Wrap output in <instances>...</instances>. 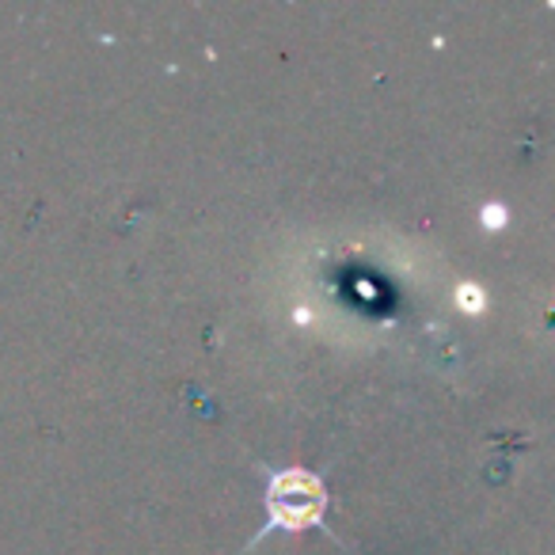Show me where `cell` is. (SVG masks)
<instances>
[{
  "mask_svg": "<svg viewBox=\"0 0 555 555\" xmlns=\"http://www.w3.org/2000/svg\"><path fill=\"white\" fill-rule=\"evenodd\" d=\"M262 472H267V525L247 540V547L240 555H251L270 532H301V529H324L335 544H347L327 525L332 494H327L320 472L309 468H262Z\"/></svg>",
  "mask_w": 555,
  "mask_h": 555,
  "instance_id": "6da1fadb",
  "label": "cell"
},
{
  "mask_svg": "<svg viewBox=\"0 0 555 555\" xmlns=\"http://www.w3.org/2000/svg\"><path fill=\"white\" fill-rule=\"evenodd\" d=\"M456 297H461L468 312H483V294H479L476 286H461V289H456Z\"/></svg>",
  "mask_w": 555,
  "mask_h": 555,
  "instance_id": "7a4b0ae2",
  "label": "cell"
},
{
  "mask_svg": "<svg viewBox=\"0 0 555 555\" xmlns=\"http://www.w3.org/2000/svg\"><path fill=\"white\" fill-rule=\"evenodd\" d=\"M506 221H509V217H506V209H502V206H487L483 209V224H487V229H502Z\"/></svg>",
  "mask_w": 555,
  "mask_h": 555,
  "instance_id": "3957f363",
  "label": "cell"
}]
</instances>
